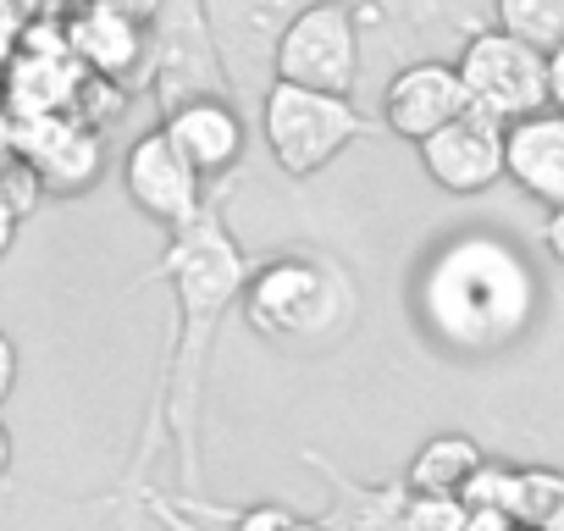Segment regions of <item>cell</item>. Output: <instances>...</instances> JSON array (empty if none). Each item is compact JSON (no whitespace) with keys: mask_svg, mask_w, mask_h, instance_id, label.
<instances>
[{"mask_svg":"<svg viewBox=\"0 0 564 531\" xmlns=\"http://www.w3.org/2000/svg\"><path fill=\"white\" fill-rule=\"evenodd\" d=\"M271 73L305 84V89H333L355 95L360 84V18L349 0H311L271 45Z\"/></svg>","mask_w":564,"mask_h":531,"instance_id":"obj_5","label":"cell"},{"mask_svg":"<svg viewBox=\"0 0 564 531\" xmlns=\"http://www.w3.org/2000/svg\"><path fill=\"white\" fill-rule=\"evenodd\" d=\"M520 531H531V525H520Z\"/></svg>","mask_w":564,"mask_h":531,"instance_id":"obj_26","label":"cell"},{"mask_svg":"<svg viewBox=\"0 0 564 531\" xmlns=\"http://www.w3.org/2000/svg\"><path fill=\"white\" fill-rule=\"evenodd\" d=\"M503 177L547 210L564 205V111L542 106L503 128Z\"/></svg>","mask_w":564,"mask_h":531,"instance_id":"obj_11","label":"cell"},{"mask_svg":"<svg viewBox=\"0 0 564 531\" xmlns=\"http://www.w3.org/2000/svg\"><path fill=\"white\" fill-rule=\"evenodd\" d=\"M459 531H520V525H514L509 509H470L465 503V525Z\"/></svg>","mask_w":564,"mask_h":531,"instance_id":"obj_18","label":"cell"},{"mask_svg":"<svg viewBox=\"0 0 564 531\" xmlns=\"http://www.w3.org/2000/svg\"><path fill=\"white\" fill-rule=\"evenodd\" d=\"M73 40H78V51L89 56V67H100V73H111V78L139 62V23H133L128 12H117L111 0L89 7V12L73 23Z\"/></svg>","mask_w":564,"mask_h":531,"instance_id":"obj_13","label":"cell"},{"mask_svg":"<svg viewBox=\"0 0 564 531\" xmlns=\"http://www.w3.org/2000/svg\"><path fill=\"white\" fill-rule=\"evenodd\" d=\"M459 498H465L470 509H509V498H514V465H503V459H481L476 476L459 487Z\"/></svg>","mask_w":564,"mask_h":531,"instance_id":"obj_17","label":"cell"},{"mask_svg":"<svg viewBox=\"0 0 564 531\" xmlns=\"http://www.w3.org/2000/svg\"><path fill=\"white\" fill-rule=\"evenodd\" d=\"M366 133H371V117L355 106V95H333V89H305V84H289V78H271V89L260 100L265 155L276 161L282 177H294V183L327 172Z\"/></svg>","mask_w":564,"mask_h":531,"instance_id":"obj_4","label":"cell"},{"mask_svg":"<svg viewBox=\"0 0 564 531\" xmlns=\"http://www.w3.org/2000/svg\"><path fill=\"white\" fill-rule=\"evenodd\" d=\"M111 7H117V12H128V18H133V23L144 29V23H150V18L161 12V0H111Z\"/></svg>","mask_w":564,"mask_h":531,"instance_id":"obj_23","label":"cell"},{"mask_svg":"<svg viewBox=\"0 0 564 531\" xmlns=\"http://www.w3.org/2000/svg\"><path fill=\"white\" fill-rule=\"evenodd\" d=\"M421 333L459 360H492L525 344L542 316V278L503 232L470 227L426 249L410 289Z\"/></svg>","mask_w":564,"mask_h":531,"instance_id":"obj_1","label":"cell"},{"mask_svg":"<svg viewBox=\"0 0 564 531\" xmlns=\"http://www.w3.org/2000/svg\"><path fill=\"white\" fill-rule=\"evenodd\" d=\"M542 56H547V106H553V111H564V40H558V45H547Z\"/></svg>","mask_w":564,"mask_h":531,"instance_id":"obj_20","label":"cell"},{"mask_svg":"<svg viewBox=\"0 0 564 531\" xmlns=\"http://www.w3.org/2000/svg\"><path fill=\"white\" fill-rule=\"evenodd\" d=\"M122 188L166 232H183L188 221H199L210 210L205 177L177 155V144L166 139V128H155V133H144V139L128 144V155H122Z\"/></svg>","mask_w":564,"mask_h":531,"instance_id":"obj_7","label":"cell"},{"mask_svg":"<svg viewBox=\"0 0 564 531\" xmlns=\"http://www.w3.org/2000/svg\"><path fill=\"white\" fill-rule=\"evenodd\" d=\"M421 172L443 188V194H487L492 183H503V122L481 117V111H459L454 122H443L437 133H426L421 144Z\"/></svg>","mask_w":564,"mask_h":531,"instance_id":"obj_8","label":"cell"},{"mask_svg":"<svg viewBox=\"0 0 564 531\" xmlns=\"http://www.w3.org/2000/svg\"><path fill=\"white\" fill-rule=\"evenodd\" d=\"M558 503H564V470L558 465H514V498H509L514 525L536 531Z\"/></svg>","mask_w":564,"mask_h":531,"instance_id":"obj_15","label":"cell"},{"mask_svg":"<svg viewBox=\"0 0 564 531\" xmlns=\"http://www.w3.org/2000/svg\"><path fill=\"white\" fill-rule=\"evenodd\" d=\"M18 227H23V205L7 194V183H0V254L18 243Z\"/></svg>","mask_w":564,"mask_h":531,"instance_id":"obj_19","label":"cell"},{"mask_svg":"<svg viewBox=\"0 0 564 531\" xmlns=\"http://www.w3.org/2000/svg\"><path fill=\"white\" fill-rule=\"evenodd\" d=\"M249 254L238 249V238L227 232L221 210L210 205L199 221H188L183 232H172L155 278L172 283V311H177V338L166 355V421H172V443L183 454V487H199V393H205V366L216 349V333L227 322V311L243 294L249 278Z\"/></svg>","mask_w":564,"mask_h":531,"instance_id":"obj_2","label":"cell"},{"mask_svg":"<svg viewBox=\"0 0 564 531\" xmlns=\"http://www.w3.org/2000/svg\"><path fill=\"white\" fill-rule=\"evenodd\" d=\"M492 23L536 51L564 40V0H492Z\"/></svg>","mask_w":564,"mask_h":531,"instance_id":"obj_14","label":"cell"},{"mask_svg":"<svg viewBox=\"0 0 564 531\" xmlns=\"http://www.w3.org/2000/svg\"><path fill=\"white\" fill-rule=\"evenodd\" d=\"M465 84H459V67L454 62H410L388 78L382 89V128L404 144H421L426 133H437L443 122H454L465 111Z\"/></svg>","mask_w":564,"mask_h":531,"instance_id":"obj_9","label":"cell"},{"mask_svg":"<svg viewBox=\"0 0 564 531\" xmlns=\"http://www.w3.org/2000/svg\"><path fill=\"white\" fill-rule=\"evenodd\" d=\"M454 67H459L470 111H481V117H492L503 128L514 117H531V111L547 106V56L536 45L503 34L498 23L492 29H470Z\"/></svg>","mask_w":564,"mask_h":531,"instance_id":"obj_6","label":"cell"},{"mask_svg":"<svg viewBox=\"0 0 564 531\" xmlns=\"http://www.w3.org/2000/svg\"><path fill=\"white\" fill-rule=\"evenodd\" d=\"M465 525V498L454 492H404L399 503V531H459Z\"/></svg>","mask_w":564,"mask_h":531,"instance_id":"obj_16","label":"cell"},{"mask_svg":"<svg viewBox=\"0 0 564 531\" xmlns=\"http://www.w3.org/2000/svg\"><path fill=\"white\" fill-rule=\"evenodd\" d=\"M536 531H564V503H558V509H553V514H547V520H542Z\"/></svg>","mask_w":564,"mask_h":531,"instance_id":"obj_25","label":"cell"},{"mask_svg":"<svg viewBox=\"0 0 564 531\" xmlns=\"http://www.w3.org/2000/svg\"><path fill=\"white\" fill-rule=\"evenodd\" d=\"M18 366H23V360H18V344L0 333V404H7L12 388H18Z\"/></svg>","mask_w":564,"mask_h":531,"instance_id":"obj_22","label":"cell"},{"mask_svg":"<svg viewBox=\"0 0 564 531\" xmlns=\"http://www.w3.org/2000/svg\"><path fill=\"white\" fill-rule=\"evenodd\" d=\"M7 470H12V426L0 421V476H7Z\"/></svg>","mask_w":564,"mask_h":531,"instance_id":"obj_24","label":"cell"},{"mask_svg":"<svg viewBox=\"0 0 564 531\" xmlns=\"http://www.w3.org/2000/svg\"><path fill=\"white\" fill-rule=\"evenodd\" d=\"M166 139L177 144V155L210 183V177H227L238 161H243V144H249V128L243 117L232 111V100L221 95H188L166 111Z\"/></svg>","mask_w":564,"mask_h":531,"instance_id":"obj_10","label":"cell"},{"mask_svg":"<svg viewBox=\"0 0 564 531\" xmlns=\"http://www.w3.org/2000/svg\"><path fill=\"white\" fill-rule=\"evenodd\" d=\"M542 249L553 254V266L564 272V205H553V210H547V221H542Z\"/></svg>","mask_w":564,"mask_h":531,"instance_id":"obj_21","label":"cell"},{"mask_svg":"<svg viewBox=\"0 0 564 531\" xmlns=\"http://www.w3.org/2000/svg\"><path fill=\"white\" fill-rule=\"evenodd\" d=\"M481 459H487V448L470 432H437L404 465V492H454L459 498V487L476 476Z\"/></svg>","mask_w":564,"mask_h":531,"instance_id":"obj_12","label":"cell"},{"mask_svg":"<svg viewBox=\"0 0 564 531\" xmlns=\"http://www.w3.org/2000/svg\"><path fill=\"white\" fill-rule=\"evenodd\" d=\"M243 322L294 355H327L338 349L360 322V289L344 266L322 249H282L243 278Z\"/></svg>","mask_w":564,"mask_h":531,"instance_id":"obj_3","label":"cell"}]
</instances>
